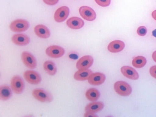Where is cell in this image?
I'll return each instance as SVG.
<instances>
[{"label": "cell", "mask_w": 156, "mask_h": 117, "mask_svg": "<svg viewBox=\"0 0 156 117\" xmlns=\"http://www.w3.org/2000/svg\"><path fill=\"white\" fill-rule=\"evenodd\" d=\"M32 95L36 99L41 102H51L53 100L51 93L42 89H35L32 91Z\"/></svg>", "instance_id": "obj_1"}, {"label": "cell", "mask_w": 156, "mask_h": 117, "mask_svg": "<svg viewBox=\"0 0 156 117\" xmlns=\"http://www.w3.org/2000/svg\"><path fill=\"white\" fill-rule=\"evenodd\" d=\"M115 91L119 95L126 97L131 94L132 88L126 82L122 81H119L114 84Z\"/></svg>", "instance_id": "obj_2"}, {"label": "cell", "mask_w": 156, "mask_h": 117, "mask_svg": "<svg viewBox=\"0 0 156 117\" xmlns=\"http://www.w3.org/2000/svg\"><path fill=\"white\" fill-rule=\"evenodd\" d=\"M29 27V23L27 20L17 19L13 21L10 24L9 28L12 31L20 33L26 31Z\"/></svg>", "instance_id": "obj_3"}, {"label": "cell", "mask_w": 156, "mask_h": 117, "mask_svg": "<svg viewBox=\"0 0 156 117\" xmlns=\"http://www.w3.org/2000/svg\"><path fill=\"white\" fill-rule=\"evenodd\" d=\"M11 87L12 91L15 94H20L24 90V82L20 76H15L12 77L11 80Z\"/></svg>", "instance_id": "obj_4"}, {"label": "cell", "mask_w": 156, "mask_h": 117, "mask_svg": "<svg viewBox=\"0 0 156 117\" xmlns=\"http://www.w3.org/2000/svg\"><path fill=\"white\" fill-rule=\"evenodd\" d=\"M21 58L23 63L28 68L33 69L37 67V60L30 52L28 51H23L22 54Z\"/></svg>", "instance_id": "obj_5"}, {"label": "cell", "mask_w": 156, "mask_h": 117, "mask_svg": "<svg viewBox=\"0 0 156 117\" xmlns=\"http://www.w3.org/2000/svg\"><path fill=\"white\" fill-rule=\"evenodd\" d=\"M23 77L28 83L33 85L39 84L41 81V77L40 75L33 70H27L23 73Z\"/></svg>", "instance_id": "obj_6"}, {"label": "cell", "mask_w": 156, "mask_h": 117, "mask_svg": "<svg viewBox=\"0 0 156 117\" xmlns=\"http://www.w3.org/2000/svg\"><path fill=\"white\" fill-rule=\"evenodd\" d=\"M46 53L49 57L53 58L62 57L65 54V50L62 47L58 45H52L46 49Z\"/></svg>", "instance_id": "obj_7"}, {"label": "cell", "mask_w": 156, "mask_h": 117, "mask_svg": "<svg viewBox=\"0 0 156 117\" xmlns=\"http://www.w3.org/2000/svg\"><path fill=\"white\" fill-rule=\"evenodd\" d=\"M79 12L83 19L89 21H92L96 18V13L92 8L87 6H83L79 8Z\"/></svg>", "instance_id": "obj_8"}, {"label": "cell", "mask_w": 156, "mask_h": 117, "mask_svg": "<svg viewBox=\"0 0 156 117\" xmlns=\"http://www.w3.org/2000/svg\"><path fill=\"white\" fill-rule=\"evenodd\" d=\"M94 60L90 55H85L79 58L76 64L78 69H88L93 65Z\"/></svg>", "instance_id": "obj_9"}, {"label": "cell", "mask_w": 156, "mask_h": 117, "mask_svg": "<svg viewBox=\"0 0 156 117\" xmlns=\"http://www.w3.org/2000/svg\"><path fill=\"white\" fill-rule=\"evenodd\" d=\"M69 13V8L68 7H61L55 11L54 15V20L58 23L63 22L68 18Z\"/></svg>", "instance_id": "obj_10"}, {"label": "cell", "mask_w": 156, "mask_h": 117, "mask_svg": "<svg viewBox=\"0 0 156 117\" xmlns=\"http://www.w3.org/2000/svg\"><path fill=\"white\" fill-rule=\"evenodd\" d=\"M105 75L100 72L92 73L88 79V82L92 85L99 86L102 84L105 80Z\"/></svg>", "instance_id": "obj_11"}, {"label": "cell", "mask_w": 156, "mask_h": 117, "mask_svg": "<svg viewBox=\"0 0 156 117\" xmlns=\"http://www.w3.org/2000/svg\"><path fill=\"white\" fill-rule=\"evenodd\" d=\"M12 42L19 46H24L30 43L29 37L26 35L23 34H17L14 35L12 37Z\"/></svg>", "instance_id": "obj_12"}, {"label": "cell", "mask_w": 156, "mask_h": 117, "mask_svg": "<svg viewBox=\"0 0 156 117\" xmlns=\"http://www.w3.org/2000/svg\"><path fill=\"white\" fill-rule=\"evenodd\" d=\"M122 74L128 79L133 80H137L139 75L137 72L131 67L129 66H122L121 69Z\"/></svg>", "instance_id": "obj_13"}, {"label": "cell", "mask_w": 156, "mask_h": 117, "mask_svg": "<svg viewBox=\"0 0 156 117\" xmlns=\"http://www.w3.org/2000/svg\"><path fill=\"white\" fill-rule=\"evenodd\" d=\"M34 32L36 35L41 38H48L51 36L49 29L43 25L36 26L34 28Z\"/></svg>", "instance_id": "obj_14"}, {"label": "cell", "mask_w": 156, "mask_h": 117, "mask_svg": "<svg viewBox=\"0 0 156 117\" xmlns=\"http://www.w3.org/2000/svg\"><path fill=\"white\" fill-rule=\"evenodd\" d=\"M67 26L69 28L73 29H79L84 26V22L80 18L78 17H72L67 21Z\"/></svg>", "instance_id": "obj_15"}, {"label": "cell", "mask_w": 156, "mask_h": 117, "mask_svg": "<svg viewBox=\"0 0 156 117\" xmlns=\"http://www.w3.org/2000/svg\"><path fill=\"white\" fill-rule=\"evenodd\" d=\"M125 47L123 42L120 40H115L110 43L108 46V50L112 53H118L122 51Z\"/></svg>", "instance_id": "obj_16"}, {"label": "cell", "mask_w": 156, "mask_h": 117, "mask_svg": "<svg viewBox=\"0 0 156 117\" xmlns=\"http://www.w3.org/2000/svg\"><path fill=\"white\" fill-rule=\"evenodd\" d=\"M93 73L90 69H79L74 75V78L76 80L80 81L86 80Z\"/></svg>", "instance_id": "obj_17"}, {"label": "cell", "mask_w": 156, "mask_h": 117, "mask_svg": "<svg viewBox=\"0 0 156 117\" xmlns=\"http://www.w3.org/2000/svg\"><path fill=\"white\" fill-rule=\"evenodd\" d=\"M104 107V103L102 102H93L88 104L86 107L85 110L86 112L94 114L101 111Z\"/></svg>", "instance_id": "obj_18"}, {"label": "cell", "mask_w": 156, "mask_h": 117, "mask_svg": "<svg viewBox=\"0 0 156 117\" xmlns=\"http://www.w3.org/2000/svg\"><path fill=\"white\" fill-rule=\"evenodd\" d=\"M12 95V91L11 88L6 85H3L0 87V99L2 101H6L9 99Z\"/></svg>", "instance_id": "obj_19"}, {"label": "cell", "mask_w": 156, "mask_h": 117, "mask_svg": "<svg viewBox=\"0 0 156 117\" xmlns=\"http://www.w3.org/2000/svg\"><path fill=\"white\" fill-rule=\"evenodd\" d=\"M44 70L46 73L51 76H54L57 73V67L55 64L51 61L44 62Z\"/></svg>", "instance_id": "obj_20"}, {"label": "cell", "mask_w": 156, "mask_h": 117, "mask_svg": "<svg viewBox=\"0 0 156 117\" xmlns=\"http://www.w3.org/2000/svg\"><path fill=\"white\" fill-rule=\"evenodd\" d=\"M86 97L90 101H95L99 98L100 93L96 89H89L86 92Z\"/></svg>", "instance_id": "obj_21"}, {"label": "cell", "mask_w": 156, "mask_h": 117, "mask_svg": "<svg viewBox=\"0 0 156 117\" xmlns=\"http://www.w3.org/2000/svg\"><path fill=\"white\" fill-rule=\"evenodd\" d=\"M147 63V60L145 57L139 56L133 58L132 65L135 68H140L143 67Z\"/></svg>", "instance_id": "obj_22"}, {"label": "cell", "mask_w": 156, "mask_h": 117, "mask_svg": "<svg viewBox=\"0 0 156 117\" xmlns=\"http://www.w3.org/2000/svg\"><path fill=\"white\" fill-rule=\"evenodd\" d=\"M95 1L98 5L104 7L108 6L111 2V0H95Z\"/></svg>", "instance_id": "obj_23"}, {"label": "cell", "mask_w": 156, "mask_h": 117, "mask_svg": "<svg viewBox=\"0 0 156 117\" xmlns=\"http://www.w3.org/2000/svg\"><path fill=\"white\" fill-rule=\"evenodd\" d=\"M137 33L139 36H145L147 33V29L144 26H140L137 29Z\"/></svg>", "instance_id": "obj_24"}, {"label": "cell", "mask_w": 156, "mask_h": 117, "mask_svg": "<svg viewBox=\"0 0 156 117\" xmlns=\"http://www.w3.org/2000/svg\"><path fill=\"white\" fill-rule=\"evenodd\" d=\"M47 5H56L59 0H43Z\"/></svg>", "instance_id": "obj_25"}, {"label": "cell", "mask_w": 156, "mask_h": 117, "mask_svg": "<svg viewBox=\"0 0 156 117\" xmlns=\"http://www.w3.org/2000/svg\"><path fill=\"white\" fill-rule=\"evenodd\" d=\"M150 73L152 76L156 79V65L151 66L150 68Z\"/></svg>", "instance_id": "obj_26"}, {"label": "cell", "mask_w": 156, "mask_h": 117, "mask_svg": "<svg viewBox=\"0 0 156 117\" xmlns=\"http://www.w3.org/2000/svg\"><path fill=\"white\" fill-rule=\"evenodd\" d=\"M95 115L94 114L91 113L86 112L84 115L85 117H95Z\"/></svg>", "instance_id": "obj_27"}, {"label": "cell", "mask_w": 156, "mask_h": 117, "mask_svg": "<svg viewBox=\"0 0 156 117\" xmlns=\"http://www.w3.org/2000/svg\"><path fill=\"white\" fill-rule=\"evenodd\" d=\"M153 60L156 62V51H154L152 54Z\"/></svg>", "instance_id": "obj_28"}, {"label": "cell", "mask_w": 156, "mask_h": 117, "mask_svg": "<svg viewBox=\"0 0 156 117\" xmlns=\"http://www.w3.org/2000/svg\"><path fill=\"white\" fill-rule=\"evenodd\" d=\"M152 16L156 20V10L153 12L152 13Z\"/></svg>", "instance_id": "obj_29"}]
</instances>
